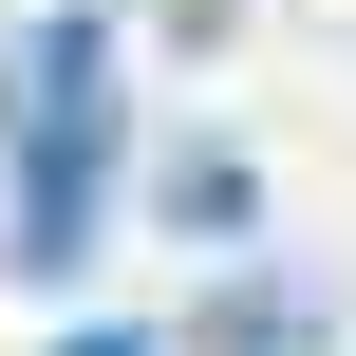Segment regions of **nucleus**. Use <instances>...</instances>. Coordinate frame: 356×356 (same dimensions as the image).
Here are the masks:
<instances>
[{
  "instance_id": "obj_1",
  "label": "nucleus",
  "mask_w": 356,
  "mask_h": 356,
  "mask_svg": "<svg viewBox=\"0 0 356 356\" xmlns=\"http://www.w3.org/2000/svg\"><path fill=\"white\" fill-rule=\"evenodd\" d=\"M169 225H188L207 263H244V225H263V169H244V150H169Z\"/></svg>"
},
{
  "instance_id": "obj_2",
  "label": "nucleus",
  "mask_w": 356,
  "mask_h": 356,
  "mask_svg": "<svg viewBox=\"0 0 356 356\" xmlns=\"http://www.w3.org/2000/svg\"><path fill=\"white\" fill-rule=\"evenodd\" d=\"M338 319L300 300V282H207V356H319Z\"/></svg>"
},
{
  "instance_id": "obj_3",
  "label": "nucleus",
  "mask_w": 356,
  "mask_h": 356,
  "mask_svg": "<svg viewBox=\"0 0 356 356\" xmlns=\"http://www.w3.org/2000/svg\"><path fill=\"white\" fill-rule=\"evenodd\" d=\"M75 356H131V338H75Z\"/></svg>"
}]
</instances>
